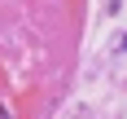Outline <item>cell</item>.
Here are the masks:
<instances>
[{"label": "cell", "mask_w": 127, "mask_h": 119, "mask_svg": "<svg viewBox=\"0 0 127 119\" xmlns=\"http://www.w3.org/2000/svg\"><path fill=\"white\" fill-rule=\"evenodd\" d=\"M123 53H127V35H123Z\"/></svg>", "instance_id": "obj_1"}]
</instances>
